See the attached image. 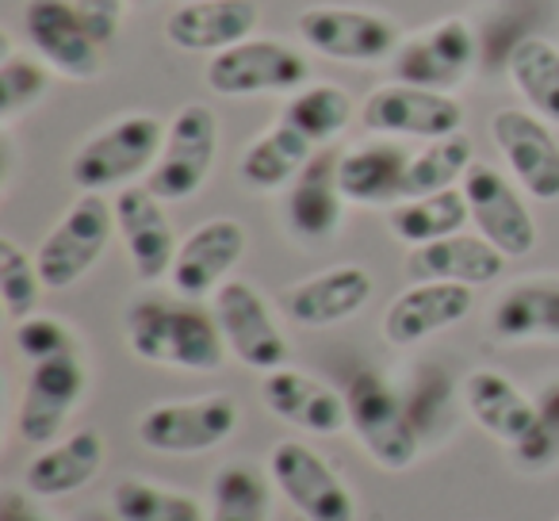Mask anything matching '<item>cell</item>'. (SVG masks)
Wrapping results in <instances>:
<instances>
[{"mask_svg":"<svg viewBox=\"0 0 559 521\" xmlns=\"http://www.w3.org/2000/svg\"><path fill=\"white\" fill-rule=\"evenodd\" d=\"M127 345L139 360L177 372H218L226 365V342L215 311L185 296H139L123 319Z\"/></svg>","mask_w":559,"mask_h":521,"instance_id":"obj_1","label":"cell"},{"mask_svg":"<svg viewBox=\"0 0 559 521\" xmlns=\"http://www.w3.org/2000/svg\"><path fill=\"white\" fill-rule=\"evenodd\" d=\"M165 142V123L150 111H127L96 134H88L70 157V180L81 192H108L131 188L139 177H150Z\"/></svg>","mask_w":559,"mask_h":521,"instance_id":"obj_2","label":"cell"},{"mask_svg":"<svg viewBox=\"0 0 559 521\" xmlns=\"http://www.w3.org/2000/svg\"><path fill=\"white\" fill-rule=\"evenodd\" d=\"M345 403H349V429L360 449L380 464L383 472H406L421 457V437L406 411V399L388 376L372 368H357L345 383Z\"/></svg>","mask_w":559,"mask_h":521,"instance_id":"obj_3","label":"cell"},{"mask_svg":"<svg viewBox=\"0 0 559 521\" xmlns=\"http://www.w3.org/2000/svg\"><path fill=\"white\" fill-rule=\"evenodd\" d=\"M296 32L307 50L349 66L391 62L406 39L403 27L388 12L349 9V4H314L299 12Z\"/></svg>","mask_w":559,"mask_h":521,"instance_id":"obj_4","label":"cell"},{"mask_svg":"<svg viewBox=\"0 0 559 521\" xmlns=\"http://www.w3.org/2000/svg\"><path fill=\"white\" fill-rule=\"evenodd\" d=\"M203 81L215 96L249 100V96L299 93L311 85V62L284 39H246L230 50L211 55Z\"/></svg>","mask_w":559,"mask_h":521,"instance_id":"obj_5","label":"cell"},{"mask_svg":"<svg viewBox=\"0 0 559 521\" xmlns=\"http://www.w3.org/2000/svg\"><path fill=\"white\" fill-rule=\"evenodd\" d=\"M218 157V119L207 104H185L165 123V142L146 188L162 203H185L207 185Z\"/></svg>","mask_w":559,"mask_h":521,"instance_id":"obj_6","label":"cell"},{"mask_svg":"<svg viewBox=\"0 0 559 521\" xmlns=\"http://www.w3.org/2000/svg\"><path fill=\"white\" fill-rule=\"evenodd\" d=\"M111 234H116V208L104 200V192H81L35 249L43 284L50 292L73 288L104 257Z\"/></svg>","mask_w":559,"mask_h":521,"instance_id":"obj_7","label":"cell"},{"mask_svg":"<svg viewBox=\"0 0 559 521\" xmlns=\"http://www.w3.org/2000/svg\"><path fill=\"white\" fill-rule=\"evenodd\" d=\"M479 66V32L467 16H441L437 24L406 35L399 55L391 58L395 81L433 93H456Z\"/></svg>","mask_w":559,"mask_h":521,"instance_id":"obj_8","label":"cell"},{"mask_svg":"<svg viewBox=\"0 0 559 521\" xmlns=\"http://www.w3.org/2000/svg\"><path fill=\"white\" fill-rule=\"evenodd\" d=\"M238 422L241 414L230 395H203L150 406L142 411L134 434L142 449L162 452V457H200L230 441Z\"/></svg>","mask_w":559,"mask_h":521,"instance_id":"obj_9","label":"cell"},{"mask_svg":"<svg viewBox=\"0 0 559 521\" xmlns=\"http://www.w3.org/2000/svg\"><path fill=\"white\" fill-rule=\"evenodd\" d=\"M269 475L304 521H357V498L345 479L307 441H276L269 449Z\"/></svg>","mask_w":559,"mask_h":521,"instance_id":"obj_10","label":"cell"},{"mask_svg":"<svg viewBox=\"0 0 559 521\" xmlns=\"http://www.w3.org/2000/svg\"><path fill=\"white\" fill-rule=\"evenodd\" d=\"M215 322L223 330L226 353L234 360H241L253 372H276V368H288L292 345L284 338V330L272 319V307L261 292L249 281H226L215 292Z\"/></svg>","mask_w":559,"mask_h":521,"instance_id":"obj_11","label":"cell"},{"mask_svg":"<svg viewBox=\"0 0 559 521\" xmlns=\"http://www.w3.org/2000/svg\"><path fill=\"white\" fill-rule=\"evenodd\" d=\"M360 123L372 134H383V139L437 142L464 131V104L452 93L388 81V85L368 93L365 108H360Z\"/></svg>","mask_w":559,"mask_h":521,"instance_id":"obj_12","label":"cell"},{"mask_svg":"<svg viewBox=\"0 0 559 521\" xmlns=\"http://www.w3.org/2000/svg\"><path fill=\"white\" fill-rule=\"evenodd\" d=\"M88 391V365L85 353L81 357H55L27 365L24 376V395H20L16 429L27 445H47L62 441L66 422L78 414Z\"/></svg>","mask_w":559,"mask_h":521,"instance_id":"obj_13","label":"cell"},{"mask_svg":"<svg viewBox=\"0 0 559 521\" xmlns=\"http://www.w3.org/2000/svg\"><path fill=\"white\" fill-rule=\"evenodd\" d=\"M460 192L472 211V223L483 238L506 257H525L536 249V218L528 211L525 196H521L518 180L506 177L502 169L487 162H475L467 177L460 180Z\"/></svg>","mask_w":559,"mask_h":521,"instance_id":"obj_14","label":"cell"},{"mask_svg":"<svg viewBox=\"0 0 559 521\" xmlns=\"http://www.w3.org/2000/svg\"><path fill=\"white\" fill-rule=\"evenodd\" d=\"M490 139L521 192L540 203L559 200V142L540 116L528 108H498L490 116Z\"/></svg>","mask_w":559,"mask_h":521,"instance_id":"obj_15","label":"cell"},{"mask_svg":"<svg viewBox=\"0 0 559 521\" xmlns=\"http://www.w3.org/2000/svg\"><path fill=\"white\" fill-rule=\"evenodd\" d=\"M27 47L66 81H96L104 73V47L81 24L73 0H27Z\"/></svg>","mask_w":559,"mask_h":521,"instance_id":"obj_16","label":"cell"},{"mask_svg":"<svg viewBox=\"0 0 559 521\" xmlns=\"http://www.w3.org/2000/svg\"><path fill=\"white\" fill-rule=\"evenodd\" d=\"M249 234L238 218H207L200 223L177 249V261L169 269V284L185 299H207L230 281L238 261L246 257Z\"/></svg>","mask_w":559,"mask_h":521,"instance_id":"obj_17","label":"cell"},{"mask_svg":"<svg viewBox=\"0 0 559 521\" xmlns=\"http://www.w3.org/2000/svg\"><path fill=\"white\" fill-rule=\"evenodd\" d=\"M337 162H342V154L322 146L307 162V169L288 185L284 226L299 246H326L330 238L342 234L349 200H345L342 180H337Z\"/></svg>","mask_w":559,"mask_h":521,"instance_id":"obj_18","label":"cell"},{"mask_svg":"<svg viewBox=\"0 0 559 521\" xmlns=\"http://www.w3.org/2000/svg\"><path fill=\"white\" fill-rule=\"evenodd\" d=\"M111 208H116V230L123 238L127 253H131L134 276L142 284L169 281V269L177 261L180 241L173 234L169 215H165V203L146 185H131V188H119Z\"/></svg>","mask_w":559,"mask_h":521,"instance_id":"obj_19","label":"cell"},{"mask_svg":"<svg viewBox=\"0 0 559 521\" xmlns=\"http://www.w3.org/2000/svg\"><path fill=\"white\" fill-rule=\"evenodd\" d=\"M261 403L280 422L307 429L314 437H337L349 429V403L345 391L330 388L326 380L299 368H276L261 376Z\"/></svg>","mask_w":559,"mask_h":521,"instance_id":"obj_20","label":"cell"},{"mask_svg":"<svg viewBox=\"0 0 559 521\" xmlns=\"http://www.w3.org/2000/svg\"><path fill=\"white\" fill-rule=\"evenodd\" d=\"M475 307V288L464 284H444V281H426L411 284L406 292H399L383 311V342L395 350H414V345L429 342L441 330L456 327L472 315Z\"/></svg>","mask_w":559,"mask_h":521,"instance_id":"obj_21","label":"cell"},{"mask_svg":"<svg viewBox=\"0 0 559 521\" xmlns=\"http://www.w3.org/2000/svg\"><path fill=\"white\" fill-rule=\"evenodd\" d=\"M257 24V0H188L165 16V39L188 55H218L253 39Z\"/></svg>","mask_w":559,"mask_h":521,"instance_id":"obj_22","label":"cell"},{"mask_svg":"<svg viewBox=\"0 0 559 521\" xmlns=\"http://www.w3.org/2000/svg\"><path fill=\"white\" fill-rule=\"evenodd\" d=\"M487 334L498 345H559V276H525L498 292L487 315Z\"/></svg>","mask_w":559,"mask_h":521,"instance_id":"obj_23","label":"cell"},{"mask_svg":"<svg viewBox=\"0 0 559 521\" xmlns=\"http://www.w3.org/2000/svg\"><path fill=\"white\" fill-rule=\"evenodd\" d=\"M372 299V276L360 265H334L326 273H314L307 281L292 284L280 307L296 327L307 330H326L337 322L353 319L357 311H365V304Z\"/></svg>","mask_w":559,"mask_h":521,"instance_id":"obj_24","label":"cell"},{"mask_svg":"<svg viewBox=\"0 0 559 521\" xmlns=\"http://www.w3.org/2000/svg\"><path fill=\"white\" fill-rule=\"evenodd\" d=\"M411 150L403 139H376L357 142L337 162L342 192L357 208H395L406 196V169H411Z\"/></svg>","mask_w":559,"mask_h":521,"instance_id":"obj_25","label":"cell"},{"mask_svg":"<svg viewBox=\"0 0 559 521\" xmlns=\"http://www.w3.org/2000/svg\"><path fill=\"white\" fill-rule=\"evenodd\" d=\"M460 399H464V411L472 414L475 426L487 429L490 437H498L510 449H518L540 422L536 399L525 395L498 368H472L460 383Z\"/></svg>","mask_w":559,"mask_h":521,"instance_id":"obj_26","label":"cell"},{"mask_svg":"<svg viewBox=\"0 0 559 521\" xmlns=\"http://www.w3.org/2000/svg\"><path fill=\"white\" fill-rule=\"evenodd\" d=\"M506 269V253L490 246L483 234H452V238L429 241V246H414L406 253V276L414 284L444 281V284H464V288H483V284L498 281Z\"/></svg>","mask_w":559,"mask_h":521,"instance_id":"obj_27","label":"cell"},{"mask_svg":"<svg viewBox=\"0 0 559 521\" xmlns=\"http://www.w3.org/2000/svg\"><path fill=\"white\" fill-rule=\"evenodd\" d=\"M104 437L100 429H73L70 437L47 445L39 457L27 464L24 487L35 498H66L100 475L104 467Z\"/></svg>","mask_w":559,"mask_h":521,"instance_id":"obj_28","label":"cell"},{"mask_svg":"<svg viewBox=\"0 0 559 521\" xmlns=\"http://www.w3.org/2000/svg\"><path fill=\"white\" fill-rule=\"evenodd\" d=\"M314 154H319V146L280 119L246 146L238 162V177L249 192H280L307 169Z\"/></svg>","mask_w":559,"mask_h":521,"instance_id":"obj_29","label":"cell"},{"mask_svg":"<svg viewBox=\"0 0 559 521\" xmlns=\"http://www.w3.org/2000/svg\"><path fill=\"white\" fill-rule=\"evenodd\" d=\"M506 78L533 116L559 127V47L540 35H525L506 55Z\"/></svg>","mask_w":559,"mask_h":521,"instance_id":"obj_30","label":"cell"},{"mask_svg":"<svg viewBox=\"0 0 559 521\" xmlns=\"http://www.w3.org/2000/svg\"><path fill=\"white\" fill-rule=\"evenodd\" d=\"M464 223H472V211L460 188L433 196H414V200H399L395 208H388V226L399 241L406 246H429V241L452 238L464 230Z\"/></svg>","mask_w":559,"mask_h":521,"instance_id":"obj_31","label":"cell"},{"mask_svg":"<svg viewBox=\"0 0 559 521\" xmlns=\"http://www.w3.org/2000/svg\"><path fill=\"white\" fill-rule=\"evenodd\" d=\"M272 483L257 464H223L211 475L207 521H269Z\"/></svg>","mask_w":559,"mask_h":521,"instance_id":"obj_32","label":"cell"},{"mask_svg":"<svg viewBox=\"0 0 559 521\" xmlns=\"http://www.w3.org/2000/svg\"><path fill=\"white\" fill-rule=\"evenodd\" d=\"M353 116H357L353 96L342 85H334V81H311L307 88L292 93V100L280 111L284 123L296 127L299 134H307L319 150L330 146L353 123Z\"/></svg>","mask_w":559,"mask_h":521,"instance_id":"obj_33","label":"cell"},{"mask_svg":"<svg viewBox=\"0 0 559 521\" xmlns=\"http://www.w3.org/2000/svg\"><path fill=\"white\" fill-rule=\"evenodd\" d=\"M403 399L421 445H429V449L452 434V426H456V403H464L460 388L452 383V376L441 365H421L411 376V383L403 388Z\"/></svg>","mask_w":559,"mask_h":521,"instance_id":"obj_34","label":"cell"},{"mask_svg":"<svg viewBox=\"0 0 559 521\" xmlns=\"http://www.w3.org/2000/svg\"><path fill=\"white\" fill-rule=\"evenodd\" d=\"M50 66L32 50H20L9 32H0V123L12 131L20 116L39 108L50 93Z\"/></svg>","mask_w":559,"mask_h":521,"instance_id":"obj_35","label":"cell"},{"mask_svg":"<svg viewBox=\"0 0 559 521\" xmlns=\"http://www.w3.org/2000/svg\"><path fill=\"white\" fill-rule=\"evenodd\" d=\"M111 518L116 521H207V506L188 490L162 487L154 479H119L111 487Z\"/></svg>","mask_w":559,"mask_h":521,"instance_id":"obj_36","label":"cell"},{"mask_svg":"<svg viewBox=\"0 0 559 521\" xmlns=\"http://www.w3.org/2000/svg\"><path fill=\"white\" fill-rule=\"evenodd\" d=\"M475 165V142L467 131H456L449 139L426 142V150L411 157V169H406V196H433V192H449L460 180L467 177V169Z\"/></svg>","mask_w":559,"mask_h":521,"instance_id":"obj_37","label":"cell"},{"mask_svg":"<svg viewBox=\"0 0 559 521\" xmlns=\"http://www.w3.org/2000/svg\"><path fill=\"white\" fill-rule=\"evenodd\" d=\"M43 288L47 284H43L35 257L20 241L0 238V304H4V319L12 327L39 311Z\"/></svg>","mask_w":559,"mask_h":521,"instance_id":"obj_38","label":"cell"},{"mask_svg":"<svg viewBox=\"0 0 559 521\" xmlns=\"http://www.w3.org/2000/svg\"><path fill=\"white\" fill-rule=\"evenodd\" d=\"M12 342H16L20 357L27 365H39V360L55 357H81V338L70 322L55 319V315H32V319L16 322L12 327Z\"/></svg>","mask_w":559,"mask_h":521,"instance_id":"obj_39","label":"cell"},{"mask_svg":"<svg viewBox=\"0 0 559 521\" xmlns=\"http://www.w3.org/2000/svg\"><path fill=\"white\" fill-rule=\"evenodd\" d=\"M536 411H540L536 429L510 452L513 464L525 467V472H548V467L559 464V380H551L536 395Z\"/></svg>","mask_w":559,"mask_h":521,"instance_id":"obj_40","label":"cell"},{"mask_svg":"<svg viewBox=\"0 0 559 521\" xmlns=\"http://www.w3.org/2000/svg\"><path fill=\"white\" fill-rule=\"evenodd\" d=\"M73 9H78L81 24L88 27V35L104 47V43H111L119 35L131 0H73Z\"/></svg>","mask_w":559,"mask_h":521,"instance_id":"obj_41","label":"cell"},{"mask_svg":"<svg viewBox=\"0 0 559 521\" xmlns=\"http://www.w3.org/2000/svg\"><path fill=\"white\" fill-rule=\"evenodd\" d=\"M0 521H47L39 510H32V506L24 502V495H16V490H4V498H0Z\"/></svg>","mask_w":559,"mask_h":521,"instance_id":"obj_42","label":"cell"},{"mask_svg":"<svg viewBox=\"0 0 559 521\" xmlns=\"http://www.w3.org/2000/svg\"><path fill=\"white\" fill-rule=\"evenodd\" d=\"M173 4H188V0H173Z\"/></svg>","mask_w":559,"mask_h":521,"instance_id":"obj_43","label":"cell"}]
</instances>
